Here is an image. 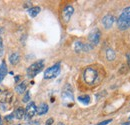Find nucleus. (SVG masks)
<instances>
[{
	"instance_id": "f257e3e1",
	"label": "nucleus",
	"mask_w": 130,
	"mask_h": 125,
	"mask_svg": "<svg viewBox=\"0 0 130 125\" xmlns=\"http://www.w3.org/2000/svg\"><path fill=\"white\" fill-rule=\"evenodd\" d=\"M117 25L120 30H126L130 27V6L123 9L117 20Z\"/></svg>"
},
{
	"instance_id": "f03ea898",
	"label": "nucleus",
	"mask_w": 130,
	"mask_h": 125,
	"mask_svg": "<svg viewBox=\"0 0 130 125\" xmlns=\"http://www.w3.org/2000/svg\"><path fill=\"white\" fill-rule=\"evenodd\" d=\"M98 78V72L92 67H87L83 72V79L86 84L93 85Z\"/></svg>"
},
{
	"instance_id": "7ed1b4c3",
	"label": "nucleus",
	"mask_w": 130,
	"mask_h": 125,
	"mask_svg": "<svg viewBox=\"0 0 130 125\" xmlns=\"http://www.w3.org/2000/svg\"><path fill=\"white\" fill-rule=\"evenodd\" d=\"M44 68V60H38L36 62L32 63L28 69H27V76L29 78L35 77L37 74H39Z\"/></svg>"
},
{
	"instance_id": "20e7f679",
	"label": "nucleus",
	"mask_w": 130,
	"mask_h": 125,
	"mask_svg": "<svg viewBox=\"0 0 130 125\" xmlns=\"http://www.w3.org/2000/svg\"><path fill=\"white\" fill-rule=\"evenodd\" d=\"M0 93L2 94V96H0V106L2 110L6 111L9 108V105L13 99V94L9 91H1Z\"/></svg>"
},
{
	"instance_id": "39448f33",
	"label": "nucleus",
	"mask_w": 130,
	"mask_h": 125,
	"mask_svg": "<svg viewBox=\"0 0 130 125\" xmlns=\"http://www.w3.org/2000/svg\"><path fill=\"white\" fill-rule=\"evenodd\" d=\"M60 73V63H56L53 66L49 67L44 72V79H52L55 78Z\"/></svg>"
},
{
	"instance_id": "423d86ee",
	"label": "nucleus",
	"mask_w": 130,
	"mask_h": 125,
	"mask_svg": "<svg viewBox=\"0 0 130 125\" xmlns=\"http://www.w3.org/2000/svg\"><path fill=\"white\" fill-rule=\"evenodd\" d=\"M36 105L34 102H30L28 103V105L26 106V109L24 111V117H25V120L28 121L30 119H32L34 117V115L36 114Z\"/></svg>"
},
{
	"instance_id": "0eeeda50",
	"label": "nucleus",
	"mask_w": 130,
	"mask_h": 125,
	"mask_svg": "<svg viewBox=\"0 0 130 125\" xmlns=\"http://www.w3.org/2000/svg\"><path fill=\"white\" fill-rule=\"evenodd\" d=\"M61 96H62V99L65 102V104H66L67 101L68 102H73L74 96H73V91H72V88L70 87V85H66L65 86L62 93H61Z\"/></svg>"
},
{
	"instance_id": "6e6552de",
	"label": "nucleus",
	"mask_w": 130,
	"mask_h": 125,
	"mask_svg": "<svg viewBox=\"0 0 130 125\" xmlns=\"http://www.w3.org/2000/svg\"><path fill=\"white\" fill-rule=\"evenodd\" d=\"M93 48V46L91 45V44H89V43H87V44H85V43H83L81 41H76L75 43H74V50L78 53V52H88V51H90L91 49Z\"/></svg>"
},
{
	"instance_id": "1a4fd4ad",
	"label": "nucleus",
	"mask_w": 130,
	"mask_h": 125,
	"mask_svg": "<svg viewBox=\"0 0 130 125\" xmlns=\"http://www.w3.org/2000/svg\"><path fill=\"white\" fill-rule=\"evenodd\" d=\"M100 37H101V33L98 29H94L90 32L89 36H88V39L90 41V44L93 46V45H97L100 41Z\"/></svg>"
},
{
	"instance_id": "9d476101",
	"label": "nucleus",
	"mask_w": 130,
	"mask_h": 125,
	"mask_svg": "<svg viewBox=\"0 0 130 125\" xmlns=\"http://www.w3.org/2000/svg\"><path fill=\"white\" fill-rule=\"evenodd\" d=\"M74 13V8L73 6L71 5H66L64 8H63V11H62V17H63V20L65 22H69L70 18L72 14Z\"/></svg>"
},
{
	"instance_id": "9b49d317",
	"label": "nucleus",
	"mask_w": 130,
	"mask_h": 125,
	"mask_svg": "<svg viewBox=\"0 0 130 125\" xmlns=\"http://www.w3.org/2000/svg\"><path fill=\"white\" fill-rule=\"evenodd\" d=\"M114 21H115L114 16L111 15V14H107V15H105L103 17V19H102V24H103V26H104L106 29H109V28L112 27Z\"/></svg>"
},
{
	"instance_id": "f8f14e48",
	"label": "nucleus",
	"mask_w": 130,
	"mask_h": 125,
	"mask_svg": "<svg viewBox=\"0 0 130 125\" xmlns=\"http://www.w3.org/2000/svg\"><path fill=\"white\" fill-rule=\"evenodd\" d=\"M48 110H49V107L46 103H41V104L36 108V113H37L38 115H44V114H46V113L48 112Z\"/></svg>"
},
{
	"instance_id": "ddd939ff",
	"label": "nucleus",
	"mask_w": 130,
	"mask_h": 125,
	"mask_svg": "<svg viewBox=\"0 0 130 125\" xmlns=\"http://www.w3.org/2000/svg\"><path fill=\"white\" fill-rule=\"evenodd\" d=\"M7 66H6V63L5 61H2L0 64V83L3 81V79L5 78L6 74H7Z\"/></svg>"
},
{
	"instance_id": "4468645a",
	"label": "nucleus",
	"mask_w": 130,
	"mask_h": 125,
	"mask_svg": "<svg viewBox=\"0 0 130 125\" xmlns=\"http://www.w3.org/2000/svg\"><path fill=\"white\" fill-rule=\"evenodd\" d=\"M19 60H20V55H19V53H17V52L12 53V54L9 56V62L11 63L12 65H16L17 63L19 62Z\"/></svg>"
},
{
	"instance_id": "2eb2a0df",
	"label": "nucleus",
	"mask_w": 130,
	"mask_h": 125,
	"mask_svg": "<svg viewBox=\"0 0 130 125\" xmlns=\"http://www.w3.org/2000/svg\"><path fill=\"white\" fill-rule=\"evenodd\" d=\"M40 10H41V8L39 6H33V7H30L28 9V13H29V15L31 16L32 18H34V17H36L39 14Z\"/></svg>"
},
{
	"instance_id": "dca6fc26",
	"label": "nucleus",
	"mask_w": 130,
	"mask_h": 125,
	"mask_svg": "<svg viewBox=\"0 0 130 125\" xmlns=\"http://www.w3.org/2000/svg\"><path fill=\"white\" fill-rule=\"evenodd\" d=\"M26 88H27V85H26V82H21L19 84H17L16 87H15V90H16L17 93L22 94L26 91Z\"/></svg>"
},
{
	"instance_id": "f3484780",
	"label": "nucleus",
	"mask_w": 130,
	"mask_h": 125,
	"mask_svg": "<svg viewBox=\"0 0 130 125\" xmlns=\"http://www.w3.org/2000/svg\"><path fill=\"white\" fill-rule=\"evenodd\" d=\"M13 116H14V118H16V119H18V120H20L21 118L24 117V109H23L22 107L17 108V109L13 112Z\"/></svg>"
},
{
	"instance_id": "a211bd4d",
	"label": "nucleus",
	"mask_w": 130,
	"mask_h": 125,
	"mask_svg": "<svg viewBox=\"0 0 130 125\" xmlns=\"http://www.w3.org/2000/svg\"><path fill=\"white\" fill-rule=\"evenodd\" d=\"M116 57V54H115V51H114L112 48H108L106 50V58L108 61H113Z\"/></svg>"
},
{
	"instance_id": "6ab92c4d",
	"label": "nucleus",
	"mask_w": 130,
	"mask_h": 125,
	"mask_svg": "<svg viewBox=\"0 0 130 125\" xmlns=\"http://www.w3.org/2000/svg\"><path fill=\"white\" fill-rule=\"evenodd\" d=\"M90 100H91V98H90L89 95H81V96H78V101H80L82 104H84V105L89 104V103H90Z\"/></svg>"
},
{
	"instance_id": "aec40b11",
	"label": "nucleus",
	"mask_w": 130,
	"mask_h": 125,
	"mask_svg": "<svg viewBox=\"0 0 130 125\" xmlns=\"http://www.w3.org/2000/svg\"><path fill=\"white\" fill-rule=\"evenodd\" d=\"M29 100H30V92H29V91H26V93H25V95H24L22 101L25 102V103H27Z\"/></svg>"
},
{
	"instance_id": "412c9836",
	"label": "nucleus",
	"mask_w": 130,
	"mask_h": 125,
	"mask_svg": "<svg viewBox=\"0 0 130 125\" xmlns=\"http://www.w3.org/2000/svg\"><path fill=\"white\" fill-rule=\"evenodd\" d=\"M4 54V46H3V39L0 37V57H2Z\"/></svg>"
},
{
	"instance_id": "4be33fe9",
	"label": "nucleus",
	"mask_w": 130,
	"mask_h": 125,
	"mask_svg": "<svg viewBox=\"0 0 130 125\" xmlns=\"http://www.w3.org/2000/svg\"><path fill=\"white\" fill-rule=\"evenodd\" d=\"M110 122H112V119H107V120H104V121H102V122H99V123H97L96 125H108Z\"/></svg>"
},
{
	"instance_id": "5701e85b",
	"label": "nucleus",
	"mask_w": 130,
	"mask_h": 125,
	"mask_svg": "<svg viewBox=\"0 0 130 125\" xmlns=\"http://www.w3.org/2000/svg\"><path fill=\"white\" fill-rule=\"evenodd\" d=\"M13 118H14L13 114H10V115H8V116H6V117H5V119H6V120H8V121H11Z\"/></svg>"
},
{
	"instance_id": "b1692460",
	"label": "nucleus",
	"mask_w": 130,
	"mask_h": 125,
	"mask_svg": "<svg viewBox=\"0 0 130 125\" xmlns=\"http://www.w3.org/2000/svg\"><path fill=\"white\" fill-rule=\"evenodd\" d=\"M53 118H49L48 120L46 121V123H45V125H52V123H53Z\"/></svg>"
},
{
	"instance_id": "393cba45",
	"label": "nucleus",
	"mask_w": 130,
	"mask_h": 125,
	"mask_svg": "<svg viewBox=\"0 0 130 125\" xmlns=\"http://www.w3.org/2000/svg\"><path fill=\"white\" fill-rule=\"evenodd\" d=\"M27 125H39V122L38 121H32V122H28Z\"/></svg>"
},
{
	"instance_id": "a878e982",
	"label": "nucleus",
	"mask_w": 130,
	"mask_h": 125,
	"mask_svg": "<svg viewBox=\"0 0 130 125\" xmlns=\"http://www.w3.org/2000/svg\"><path fill=\"white\" fill-rule=\"evenodd\" d=\"M126 58H127V64H128V66L130 67V53H128L126 55Z\"/></svg>"
},
{
	"instance_id": "bb28decb",
	"label": "nucleus",
	"mask_w": 130,
	"mask_h": 125,
	"mask_svg": "<svg viewBox=\"0 0 130 125\" xmlns=\"http://www.w3.org/2000/svg\"><path fill=\"white\" fill-rule=\"evenodd\" d=\"M122 125H130V121H127V122H124Z\"/></svg>"
},
{
	"instance_id": "cd10ccee",
	"label": "nucleus",
	"mask_w": 130,
	"mask_h": 125,
	"mask_svg": "<svg viewBox=\"0 0 130 125\" xmlns=\"http://www.w3.org/2000/svg\"><path fill=\"white\" fill-rule=\"evenodd\" d=\"M18 80H19V76H16V77H15V81H18Z\"/></svg>"
},
{
	"instance_id": "c85d7f7f",
	"label": "nucleus",
	"mask_w": 130,
	"mask_h": 125,
	"mask_svg": "<svg viewBox=\"0 0 130 125\" xmlns=\"http://www.w3.org/2000/svg\"><path fill=\"white\" fill-rule=\"evenodd\" d=\"M2 124V118H1V115H0V125Z\"/></svg>"
},
{
	"instance_id": "c756f323",
	"label": "nucleus",
	"mask_w": 130,
	"mask_h": 125,
	"mask_svg": "<svg viewBox=\"0 0 130 125\" xmlns=\"http://www.w3.org/2000/svg\"><path fill=\"white\" fill-rule=\"evenodd\" d=\"M2 32H3V29H2V28H0V34H1Z\"/></svg>"
},
{
	"instance_id": "7c9ffc66",
	"label": "nucleus",
	"mask_w": 130,
	"mask_h": 125,
	"mask_svg": "<svg viewBox=\"0 0 130 125\" xmlns=\"http://www.w3.org/2000/svg\"><path fill=\"white\" fill-rule=\"evenodd\" d=\"M58 125H65V124H63V123H58Z\"/></svg>"
},
{
	"instance_id": "2f4dec72",
	"label": "nucleus",
	"mask_w": 130,
	"mask_h": 125,
	"mask_svg": "<svg viewBox=\"0 0 130 125\" xmlns=\"http://www.w3.org/2000/svg\"><path fill=\"white\" fill-rule=\"evenodd\" d=\"M16 125H20V124H16Z\"/></svg>"
},
{
	"instance_id": "473e14b6",
	"label": "nucleus",
	"mask_w": 130,
	"mask_h": 125,
	"mask_svg": "<svg viewBox=\"0 0 130 125\" xmlns=\"http://www.w3.org/2000/svg\"><path fill=\"white\" fill-rule=\"evenodd\" d=\"M129 118H130V116H129Z\"/></svg>"
}]
</instances>
